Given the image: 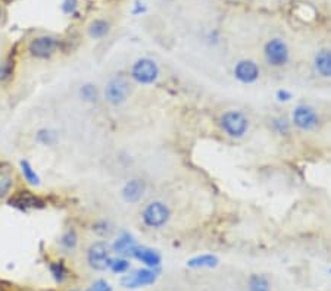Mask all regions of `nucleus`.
Returning <instances> with one entry per match:
<instances>
[{"mask_svg": "<svg viewBox=\"0 0 331 291\" xmlns=\"http://www.w3.org/2000/svg\"><path fill=\"white\" fill-rule=\"evenodd\" d=\"M131 257H135L137 260H140L141 263H145L147 268H152V269L159 266L160 260H162L160 255L156 250L149 249V247H140V246H137V249L134 250Z\"/></svg>", "mask_w": 331, "mask_h": 291, "instance_id": "15", "label": "nucleus"}, {"mask_svg": "<svg viewBox=\"0 0 331 291\" xmlns=\"http://www.w3.org/2000/svg\"><path fill=\"white\" fill-rule=\"evenodd\" d=\"M13 71V63H11L9 61H5L0 58V83H5L8 81L11 77H12Z\"/></svg>", "mask_w": 331, "mask_h": 291, "instance_id": "28", "label": "nucleus"}, {"mask_svg": "<svg viewBox=\"0 0 331 291\" xmlns=\"http://www.w3.org/2000/svg\"><path fill=\"white\" fill-rule=\"evenodd\" d=\"M233 75L240 84H255L261 77V68L252 59H240L234 65Z\"/></svg>", "mask_w": 331, "mask_h": 291, "instance_id": "9", "label": "nucleus"}, {"mask_svg": "<svg viewBox=\"0 0 331 291\" xmlns=\"http://www.w3.org/2000/svg\"><path fill=\"white\" fill-rule=\"evenodd\" d=\"M156 278H158V274L152 268H143V269H137L133 274L125 275L121 279V284L125 288H138V287H146V285L155 284Z\"/></svg>", "mask_w": 331, "mask_h": 291, "instance_id": "10", "label": "nucleus"}, {"mask_svg": "<svg viewBox=\"0 0 331 291\" xmlns=\"http://www.w3.org/2000/svg\"><path fill=\"white\" fill-rule=\"evenodd\" d=\"M36 138L40 144L53 146L58 143V133L53 130H49V128H43L37 133Z\"/></svg>", "mask_w": 331, "mask_h": 291, "instance_id": "24", "label": "nucleus"}, {"mask_svg": "<svg viewBox=\"0 0 331 291\" xmlns=\"http://www.w3.org/2000/svg\"><path fill=\"white\" fill-rule=\"evenodd\" d=\"M108 269H110L113 274H124L130 269V262L125 257H115V259H110Z\"/></svg>", "mask_w": 331, "mask_h": 291, "instance_id": "27", "label": "nucleus"}, {"mask_svg": "<svg viewBox=\"0 0 331 291\" xmlns=\"http://www.w3.org/2000/svg\"><path fill=\"white\" fill-rule=\"evenodd\" d=\"M110 246L106 241H94L87 249V263L94 271H106L110 262Z\"/></svg>", "mask_w": 331, "mask_h": 291, "instance_id": "7", "label": "nucleus"}, {"mask_svg": "<svg viewBox=\"0 0 331 291\" xmlns=\"http://www.w3.org/2000/svg\"><path fill=\"white\" fill-rule=\"evenodd\" d=\"M137 241H135V238L131 235V234H128V232H123L115 243L112 244V250L115 252V253H118V255L121 256H133L134 253V250L137 249Z\"/></svg>", "mask_w": 331, "mask_h": 291, "instance_id": "14", "label": "nucleus"}, {"mask_svg": "<svg viewBox=\"0 0 331 291\" xmlns=\"http://www.w3.org/2000/svg\"><path fill=\"white\" fill-rule=\"evenodd\" d=\"M105 100L110 106H121L131 96V85L130 80L125 75H115L112 77L108 84L105 85L103 91Z\"/></svg>", "mask_w": 331, "mask_h": 291, "instance_id": "6", "label": "nucleus"}, {"mask_svg": "<svg viewBox=\"0 0 331 291\" xmlns=\"http://www.w3.org/2000/svg\"><path fill=\"white\" fill-rule=\"evenodd\" d=\"M247 288H249V291H271V284L267 277L253 274L249 278Z\"/></svg>", "mask_w": 331, "mask_h": 291, "instance_id": "21", "label": "nucleus"}, {"mask_svg": "<svg viewBox=\"0 0 331 291\" xmlns=\"http://www.w3.org/2000/svg\"><path fill=\"white\" fill-rule=\"evenodd\" d=\"M59 48V40L52 36H40L33 38L28 44L30 56L36 59H49Z\"/></svg>", "mask_w": 331, "mask_h": 291, "instance_id": "8", "label": "nucleus"}, {"mask_svg": "<svg viewBox=\"0 0 331 291\" xmlns=\"http://www.w3.org/2000/svg\"><path fill=\"white\" fill-rule=\"evenodd\" d=\"M147 185L143 178H131L124 184L121 188V197L125 203L134 205L138 203L146 193Z\"/></svg>", "mask_w": 331, "mask_h": 291, "instance_id": "11", "label": "nucleus"}, {"mask_svg": "<svg viewBox=\"0 0 331 291\" xmlns=\"http://www.w3.org/2000/svg\"><path fill=\"white\" fill-rule=\"evenodd\" d=\"M21 172L24 175L25 181L28 182L30 185H40V178L36 174V171L33 168V165L28 160H21Z\"/></svg>", "mask_w": 331, "mask_h": 291, "instance_id": "23", "label": "nucleus"}, {"mask_svg": "<svg viewBox=\"0 0 331 291\" xmlns=\"http://www.w3.org/2000/svg\"><path fill=\"white\" fill-rule=\"evenodd\" d=\"M290 122H292V127L302 133H312L319 128L321 116L315 108H312L311 105L302 103V105L294 106Z\"/></svg>", "mask_w": 331, "mask_h": 291, "instance_id": "3", "label": "nucleus"}, {"mask_svg": "<svg viewBox=\"0 0 331 291\" xmlns=\"http://www.w3.org/2000/svg\"><path fill=\"white\" fill-rule=\"evenodd\" d=\"M0 18H2V6H0Z\"/></svg>", "mask_w": 331, "mask_h": 291, "instance_id": "33", "label": "nucleus"}, {"mask_svg": "<svg viewBox=\"0 0 331 291\" xmlns=\"http://www.w3.org/2000/svg\"><path fill=\"white\" fill-rule=\"evenodd\" d=\"M312 65L318 77L331 80V48H319L314 56Z\"/></svg>", "mask_w": 331, "mask_h": 291, "instance_id": "13", "label": "nucleus"}, {"mask_svg": "<svg viewBox=\"0 0 331 291\" xmlns=\"http://www.w3.org/2000/svg\"><path fill=\"white\" fill-rule=\"evenodd\" d=\"M88 36L93 40H100L103 37L108 36L109 33V22L105 19H94L91 24L88 25Z\"/></svg>", "mask_w": 331, "mask_h": 291, "instance_id": "19", "label": "nucleus"}, {"mask_svg": "<svg viewBox=\"0 0 331 291\" xmlns=\"http://www.w3.org/2000/svg\"><path fill=\"white\" fill-rule=\"evenodd\" d=\"M91 231H93L96 235H99V237L106 238V237H109L110 234L113 232V225L110 224L109 221L102 219V221H98V222H94V224L91 225Z\"/></svg>", "mask_w": 331, "mask_h": 291, "instance_id": "26", "label": "nucleus"}, {"mask_svg": "<svg viewBox=\"0 0 331 291\" xmlns=\"http://www.w3.org/2000/svg\"><path fill=\"white\" fill-rule=\"evenodd\" d=\"M68 291H80V290H77V288H71V290H68Z\"/></svg>", "mask_w": 331, "mask_h": 291, "instance_id": "32", "label": "nucleus"}, {"mask_svg": "<svg viewBox=\"0 0 331 291\" xmlns=\"http://www.w3.org/2000/svg\"><path fill=\"white\" fill-rule=\"evenodd\" d=\"M59 246H61L62 250L66 252V253L74 252L77 249V246H78V234H77V231L74 230V228H68V230L65 231L61 235V238H59Z\"/></svg>", "mask_w": 331, "mask_h": 291, "instance_id": "18", "label": "nucleus"}, {"mask_svg": "<svg viewBox=\"0 0 331 291\" xmlns=\"http://www.w3.org/2000/svg\"><path fill=\"white\" fill-rule=\"evenodd\" d=\"M160 69L158 63L150 58H140L130 68V78L135 84L152 85L158 81Z\"/></svg>", "mask_w": 331, "mask_h": 291, "instance_id": "4", "label": "nucleus"}, {"mask_svg": "<svg viewBox=\"0 0 331 291\" xmlns=\"http://www.w3.org/2000/svg\"><path fill=\"white\" fill-rule=\"evenodd\" d=\"M50 269V274H52V277L55 278L56 282H63L65 279L68 278V271H66V266H65V263L63 262H52L49 265Z\"/></svg>", "mask_w": 331, "mask_h": 291, "instance_id": "25", "label": "nucleus"}, {"mask_svg": "<svg viewBox=\"0 0 331 291\" xmlns=\"http://www.w3.org/2000/svg\"><path fill=\"white\" fill-rule=\"evenodd\" d=\"M9 205L21 210H30V209H43L46 203L31 191H19L12 196Z\"/></svg>", "mask_w": 331, "mask_h": 291, "instance_id": "12", "label": "nucleus"}, {"mask_svg": "<svg viewBox=\"0 0 331 291\" xmlns=\"http://www.w3.org/2000/svg\"><path fill=\"white\" fill-rule=\"evenodd\" d=\"M77 8V0H65L62 5V9L65 13H73Z\"/></svg>", "mask_w": 331, "mask_h": 291, "instance_id": "31", "label": "nucleus"}, {"mask_svg": "<svg viewBox=\"0 0 331 291\" xmlns=\"http://www.w3.org/2000/svg\"><path fill=\"white\" fill-rule=\"evenodd\" d=\"M80 97L87 102V103H98L99 102V90L98 87L94 84H91V83H87V84L81 85V88H80Z\"/></svg>", "mask_w": 331, "mask_h": 291, "instance_id": "22", "label": "nucleus"}, {"mask_svg": "<svg viewBox=\"0 0 331 291\" xmlns=\"http://www.w3.org/2000/svg\"><path fill=\"white\" fill-rule=\"evenodd\" d=\"M218 125H220L221 131L227 137H230L233 140H240L249 131L250 121L246 116L245 112L239 109H228L221 113Z\"/></svg>", "mask_w": 331, "mask_h": 291, "instance_id": "1", "label": "nucleus"}, {"mask_svg": "<svg viewBox=\"0 0 331 291\" xmlns=\"http://www.w3.org/2000/svg\"><path fill=\"white\" fill-rule=\"evenodd\" d=\"M171 219V209L160 200H153L147 203L141 210V222L150 230L163 228Z\"/></svg>", "mask_w": 331, "mask_h": 291, "instance_id": "2", "label": "nucleus"}, {"mask_svg": "<svg viewBox=\"0 0 331 291\" xmlns=\"http://www.w3.org/2000/svg\"><path fill=\"white\" fill-rule=\"evenodd\" d=\"M275 99H277L278 103H287V102H290L293 99V94H292V91H289L286 88H280L275 93Z\"/></svg>", "mask_w": 331, "mask_h": 291, "instance_id": "30", "label": "nucleus"}, {"mask_svg": "<svg viewBox=\"0 0 331 291\" xmlns=\"http://www.w3.org/2000/svg\"><path fill=\"white\" fill-rule=\"evenodd\" d=\"M330 272H331V271H330Z\"/></svg>", "mask_w": 331, "mask_h": 291, "instance_id": "34", "label": "nucleus"}, {"mask_svg": "<svg viewBox=\"0 0 331 291\" xmlns=\"http://www.w3.org/2000/svg\"><path fill=\"white\" fill-rule=\"evenodd\" d=\"M271 130L275 134L281 135V137H287L289 134L292 133V122L289 121L284 116H275L270 121Z\"/></svg>", "mask_w": 331, "mask_h": 291, "instance_id": "20", "label": "nucleus"}, {"mask_svg": "<svg viewBox=\"0 0 331 291\" xmlns=\"http://www.w3.org/2000/svg\"><path fill=\"white\" fill-rule=\"evenodd\" d=\"M220 263V259L215 255H199L192 257L187 260V266L192 268V269H203V268H215L218 266Z\"/></svg>", "mask_w": 331, "mask_h": 291, "instance_id": "17", "label": "nucleus"}, {"mask_svg": "<svg viewBox=\"0 0 331 291\" xmlns=\"http://www.w3.org/2000/svg\"><path fill=\"white\" fill-rule=\"evenodd\" d=\"M15 182V175L11 165L0 163V199H5L11 194Z\"/></svg>", "mask_w": 331, "mask_h": 291, "instance_id": "16", "label": "nucleus"}, {"mask_svg": "<svg viewBox=\"0 0 331 291\" xmlns=\"http://www.w3.org/2000/svg\"><path fill=\"white\" fill-rule=\"evenodd\" d=\"M264 59L271 68H284L290 61V48L280 37L271 38L264 46Z\"/></svg>", "mask_w": 331, "mask_h": 291, "instance_id": "5", "label": "nucleus"}, {"mask_svg": "<svg viewBox=\"0 0 331 291\" xmlns=\"http://www.w3.org/2000/svg\"><path fill=\"white\" fill-rule=\"evenodd\" d=\"M87 291H112L109 282H106L105 279H98L96 282H93Z\"/></svg>", "mask_w": 331, "mask_h": 291, "instance_id": "29", "label": "nucleus"}]
</instances>
